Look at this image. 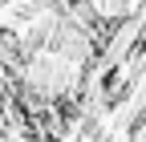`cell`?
Masks as SVG:
<instances>
[{
  "mask_svg": "<svg viewBox=\"0 0 146 142\" xmlns=\"http://www.w3.org/2000/svg\"><path fill=\"white\" fill-rule=\"evenodd\" d=\"M134 134H146V106L130 118V138H134Z\"/></svg>",
  "mask_w": 146,
  "mask_h": 142,
  "instance_id": "cell-1",
  "label": "cell"
}]
</instances>
